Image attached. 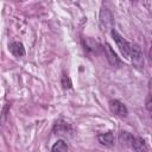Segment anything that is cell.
Instances as JSON below:
<instances>
[{"mask_svg":"<svg viewBox=\"0 0 152 152\" xmlns=\"http://www.w3.org/2000/svg\"><path fill=\"white\" fill-rule=\"evenodd\" d=\"M128 58H131V63L135 69H138V70L144 69V55L138 44H132Z\"/></svg>","mask_w":152,"mask_h":152,"instance_id":"2","label":"cell"},{"mask_svg":"<svg viewBox=\"0 0 152 152\" xmlns=\"http://www.w3.org/2000/svg\"><path fill=\"white\" fill-rule=\"evenodd\" d=\"M83 46L89 52H97L101 49V45L99 42H96L93 38H84L83 39Z\"/></svg>","mask_w":152,"mask_h":152,"instance_id":"9","label":"cell"},{"mask_svg":"<svg viewBox=\"0 0 152 152\" xmlns=\"http://www.w3.org/2000/svg\"><path fill=\"white\" fill-rule=\"evenodd\" d=\"M97 140L101 145L106 146V147H112L114 145V135L112 132H107V133H101L97 135Z\"/></svg>","mask_w":152,"mask_h":152,"instance_id":"8","label":"cell"},{"mask_svg":"<svg viewBox=\"0 0 152 152\" xmlns=\"http://www.w3.org/2000/svg\"><path fill=\"white\" fill-rule=\"evenodd\" d=\"M134 140V137L129 133V132H126V131H121L119 133V141L122 144V145H126V146H131L132 142Z\"/></svg>","mask_w":152,"mask_h":152,"instance_id":"11","label":"cell"},{"mask_svg":"<svg viewBox=\"0 0 152 152\" xmlns=\"http://www.w3.org/2000/svg\"><path fill=\"white\" fill-rule=\"evenodd\" d=\"M131 147H132L135 152H147V151H148L145 140H144L142 138H139V137H138V138H134V140H133Z\"/></svg>","mask_w":152,"mask_h":152,"instance_id":"10","label":"cell"},{"mask_svg":"<svg viewBox=\"0 0 152 152\" xmlns=\"http://www.w3.org/2000/svg\"><path fill=\"white\" fill-rule=\"evenodd\" d=\"M8 49L11 51V53L15 57H23L25 55V48L21 42H12L8 45Z\"/></svg>","mask_w":152,"mask_h":152,"instance_id":"7","label":"cell"},{"mask_svg":"<svg viewBox=\"0 0 152 152\" xmlns=\"http://www.w3.org/2000/svg\"><path fill=\"white\" fill-rule=\"evenodd\" d=\"M102 49H103V51H104V55H106V58H107L108 63H109L112 66L120 68V66L122 65V62L120 61V58L118 57V55L115 53V51L112 49V46H110L108 43L103 44Z\"/></svg>","mask_w":152,"mask_h":152,"instance_id":"4","label":"cell"},{"mask_svg":"<svg viewBox=\"0 0 152 152\" xmlns=\"http://www.w3.org/2000/svg\"><path fill=\"white\" fill-rule=\"evenodd\" d=\"M146 107H147V110L150 112V110H151V97H150V96L147 97V102H146Z\"/></svg>","mask_w":152,"mask_h":152,"instance_id":"14","label":"cell"},{"mask_svg":"<svg viewBox=\"0 0 152 152\" xmlns=\"http://www.w3.org/2000/svg\"><path fill=\"white\" fill-rule=\"evenodd\" d=\"M51 151L52 152H68V145H66V142L64 140L59 139L52 145Z\"/></svg>","mask_w":152,"mask_h":152,"instance_id":"12","label":"cell"},{"mask_svg":"<svg viewBox=\"0 0 152 152\" xmlns=\"http://www.w3.org/2000/svg\"><path fill=\"white\" fill-rule=\"evenodd\" d=\"M52 132L55 134H66V133H71L72 132V128H71V126L68 122H65L63 120H58L53 125Z\"/></svg>","mask_w":152,"mask_h":152,"instance_id":"6","label":"cell"},{"mask_svg":"<svg viewBox=\"0 0 152 152\" xmlns=\"http://www.w3.org/2000/svg\"><path fill=\"white\" fill-rule=\"evenodd\" d=\"M62 87L64 89H71L72 88V82L70 80V77L68 75H63L62 76Z\"/></svg>","mask_w":152,"mask_h":152,"instance_id":"13","label":"cell"},{"mask_svg":"<svg viewBox=\"0 0 152 152\" xmlns=\"http://www.w3.org/2000/svg\"><path fill=\"white\" fill-rule=\"evenodd\" d=\"M113 15L110 13V11L107 7H102L100 11V26L103 31H108L113 28Z\"/></svg>","mask_w":152,"mask_h":152,"instance_id":"3","label":"cell"},{"mask_svg":"<svg viewBox=\"0 0 152 152\" xmlns=\"http://www.w3.org/2000/svg\"><path fill=\"white\" fill-rule=\"evenodd\" d=\"M109 108L112 110V113H114L116 116L120 118H126L128 115V109L127 107L120 102L119 100H110L109 101Z\"/></svg>","mask_w":152,"mask_h":152,"instance_id":"5","label":"cell"},{"mask_svg":"<svg viewBox=\"0 0 152 152\" xmlns=\"http://www.w3.org/2000/svg\"><path fill=\"white\" fill-rule=\"evenodd\" d=\"M110 34H112L114 42L116 43V45H118L120 52L122 53V56H124L125 58H128V57H129V52H131V48H132V43L127 42L115 28H112V30H110Z\"/></svg>","mask_w":152,"mask_h":152,"instance_id":"1","label":"cell"}]
</instances>
